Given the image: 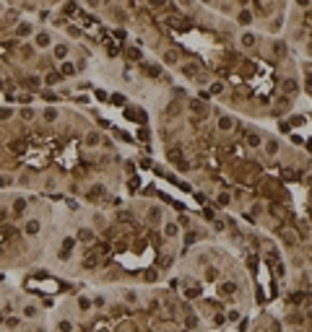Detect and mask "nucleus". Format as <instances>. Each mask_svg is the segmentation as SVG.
Returning a JSON list of instances; mask_svg holds the SVG:
<instances>
[{"mask_svg": "<svg viewBox=\"0 0 312 332\" xmlns=\"http://www.w3.org/2000/svg\"><path fill=\"white\" fill-rule=\"evenodd\" d=\"M166 234H169V236H172V234H177V226H175V223H169V226H166Z\"/></svg>", "mask_w": 312, "mask_h": 332, "instance_id": "4", "label": "nucleus"}, {"mask_svg": "<svg viewBox=\"0 0 312 332\" xmlns=\"http://www.w3.org/2000/svg\"><path fill=\"white\" fill-rule=\"evenodd\" d=\"M39 231V221H29L26 223V234H37Z\"/></svg>", "mask_w": 312, "mask_h": 332, "instance_id": "1", "label": "nucleus"}, {"mask_svg": "<svg viewBox=\"0 0 312 332\" xmlns=\"http://www.w3.org/2000/svg\"><path fill=\"white\" fill-rule=\"evenodd\" d=\"M221 127H224V130L231 127V120H229V117H224V120H221Z\"/></svg>", "mask_w": 312, "mask_h": 332, "instance_id": "2", "label": "nucleus"}, {"mask_svg": "<svg viewBox=\"0 0 312 332\" xmlns=\"http://www.w3.org/2000/svg\"><path fill=\"white\" fill-rule=\"evenodd\" d=\"M86 140H89V145H96V143H99V138H96V135H94V132H91V135H89V138H86Z\"/></svg>", "mask_w": 312, "mask_h": 332, "instance_id": "3", "label": "nucleus"}]
</instances>
